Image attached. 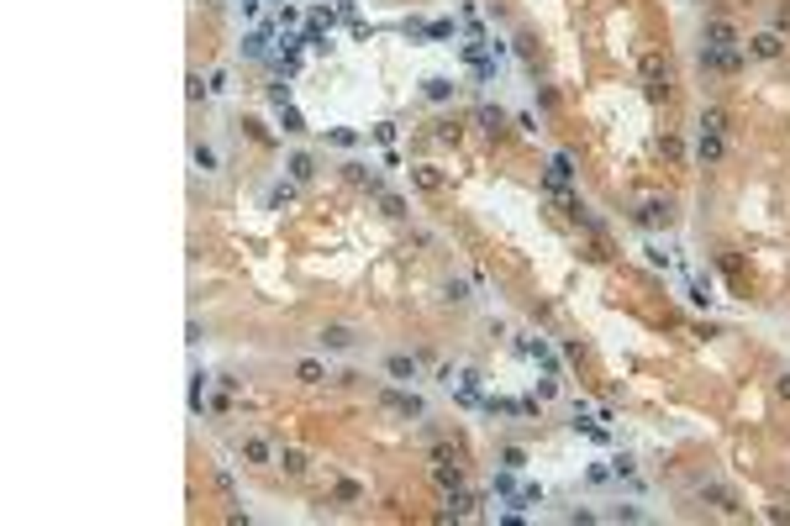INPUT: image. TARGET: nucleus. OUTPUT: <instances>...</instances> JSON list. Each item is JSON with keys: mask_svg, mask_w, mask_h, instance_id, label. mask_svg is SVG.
Returning <instances> with one entry per match:
<instances>
[{"mask_svg": "<svg viewBox=\"0 0 790 526\" xmlns=\"http://www.w3.org/2000/svg\"><path fill=\"white\" fill-rule=\"evenodd\" d=\"M569 179H574V164H569V153H558L553 164H548V190H553V195H564V190H569Z\"/></svg>", "mask_w": 790, "mask_h": 526, "instance_id": "obj_5", "label": "nucleus"}, {"mask_svg": "<svg viewBox=\"0 0 790 526\" xmlns=\"http://www.w3.org/2000/svg\"><path fill=\"white\" fill-rule=\"evenodd\" d=\"M701 132H717V137H727V111H701Z\"/></svg>", "mask_w": 790, "mask_h": 526, "instance_id": "obj_11", "label": "nucleus"}, {"mask_svg": "<svg viewBox=\"0 0 790 526\" xmlns=\"http://www.w3.org/2000/svg\"><path fill=\"white\" fill-rule=\"evenodd\" d=\"M459 479H464V474H459V463H453V468H448V463H437V484H443V490H459Z\"/></svg>", "mask_w": 790, "mask_h": 526, "instance_id": "obj_15", "label": "nucleus"}, {"mask_svg": "<svg viewBox=\"0 0 790 526\" xmlns=\"http://www.w3.org/2000/svg\"><path fill=\"white\" fill-rule=\"evenodd\" d=\"M701 69L706 74H738L743 69V53L738 48H701Z\"/></svg>", "mask_w": 790, "mask_h": 526, "instance_id": "obj_1", "label": "nucleus"}, {"mask_svg": "<svg viewBox=\"0 0 790 526\" xmlns=\"http://www.w3.org/2000/svg\"><path fill=\"white\" fill-rule=\"evenodd\" d=\"M638 69H643V79H648V85L659 90V95H669V63L659 58V53H643V63H638Z\"/></svg>", "mask_w": 790, "mask_h": 526, "instance_id": "obj_2", "label": "nucleus"}, {"mask_svg": "<svg viewBox=\"0 0 790 526\" xmlns=\"http://www.w3.org/2000/svg\"><path fill=\"white\" fill-rule=\"evenodd\" d=\"M243 53H248V58H264V53H269V32H264V26H253V32L243 37Z\"/></svg>", "mask_w": 790, "mask_h": 526, "instance_id": "obj_8", "label": "nucleus"}, {"mask_svg": "<svg viewBox=\"0 0 790 526\" xmlns=\"http://www.w3.org/2000/svg\"><path fill=\"white\" fill-rule=\"evenodd\" d=\"M448 95H453L448 79H427V100H448Z\"/></svg>", "mask_w": 790, "mask_h": 526, "instance_id": "obj_17", "label": "nucleus"}, {"mask_svg": "<svg viewBox=\"0 0 790 526\" xmlns=\"http://www.w3.org/2000/svg\"><path fill=\"white\" fill-rule=\"evenodd\" d=\"M353 342H358V337L348 332V327H327V332H321V347H332V353H348Z\"/></svg>", "mask_w": 790, "mask_h": 526, "instance_id": "obj_7", "label": "nucleus"}, {"mask_svg": "<svg viewBox=\"0 0 790 526\" xmlns=\"http://www.w3.org/2000/svg\"><path fill=\"white\" fill-rule=\"evenodd\" d=\"M380 400H385L390 411H400V416H422V400L406 395V389H380Z\"/></svg>", "mask_w": 790, "mask_h": 526, "instance_id": "obj_6", "label": "nucleus"}, {"mask_svg": "<svg viewBox=\"0 0 790 526\" xmlns=\"http://www.w3.org/2000/svg\"><path fill=\"white\" fill-rule=\"evenodd\" d=\"M695 153H701V164L712 169V164H722V153H727V137H717V132H701V137H695Z\"/></svg>", "mask_w": 790, "mask_h": 526, "instance_id": "obj_4", "label": "nucleus"}, {"mask_svg": "<svg viewBox=\"0 0 790 526\" xmlns=\"http://www.w3.org/2000/svg\"><path fill=\"white\" fill-rule=\"evenodd\" d=\"M296 374H301V384H321V379H327V369H321L316 358H301V363H296Z\"/></svg>", "mask_w": 790, "mask_h": 526, "instance_id": "obj_12", "label": "nucleus"}, {"mask_svg": "<svg viewBox=\"0 0 790 526\" xmlns=\"http://www.w3.org/2000/svg\"><path fill=\"white\" fill-rule=\"evenodd\" d=\"M269 100L274 105H290V85H269Z\"/></svg>", "mask_w": 790, "mask_h": 526, "instance_id": "obj_21", "label": "nucleus"}, {"mask_svg": "<svg viewBox=\"0 0 790 526\" xmlns=\"http://www.w3.org/2000/svg\"><path fill=\"white\" fill-rule=\"evenodd\" d=\"M290 179H311V158H306V153L290 158Z\"/></svg>", "mask_w": 790, "mask_h": 526, "instance_id": "obj_18", "label": "nucleus"}, {"mask_svg": "<svg viewBox=\"0 0 790 526\" xmlns=\"http://www.w3.org/2000/svg\"><path fill=\"white\" fill-rule=\"evenodd\" d=\"M358 495H364V490H358L353 479H338V500H358Z\"/></svg>", "mask_w": 790, "mask_h": 526, "instance_id": "obj_19", "label": "nucleus"}, {"mask_svg": "<svg viewBox=\"0 0 790 526\" xmlns=\"http://www.w3.org/2000/svg\"><path fill=\"white\" fill-rule=\"evenodd\" d=\"M780 395H790V379H785V384H780Z\"/></svg>", "mask_w": 790, "mask_h": 526, "instance_id": "obj_22", "label": "nucleus"}, {"mask_svg": "<svg viewBox=\"0 0 790 526\" xmlns=\"http://www.w3.org/2000/svg\"><path fill=\"white\" fill-rule=\"evenodd\" d=\"M469 510H474V500H469L464 490H453V495H448V516H469Z\"/></svg>", "mask_w": 790, "mask_h": 526, "instance_id": "obj_13", "label": "nucleus"}, {"mask_svg": "<svg viewBox=\"0 0 790 526\" xmlns=\"http://www.w3.org/2000/svg\"><path fill=\"white\" fill-rule=\"evenodd\" d=\"M243 458H248V463H269V442H264V437H243Z\"/></svg>", "mask_w": 790, "mask_h": 526, "instance_id": "obj_10", "label": "nucleus"}, {"mask_svg": "<svg viewBox=\"0 0 790 526\" xmlns=\"http://www.w3.org/2000/svg\"><path fill=\"white\" fill-rule=\"evenodd\" d=\"M501 463H506V468H511V474H516V468L527 463V458H521V448H506V453H501Z\"/></svg>", "mask_w": 790, "mask_h": 526, "instance_id": "obj_20", "label": "nucleus"}, {"mask_svg": "<svg viewBox=\"0 0 790 526\" xmlns=\"http://www.w3.org/2000/svg\"><path fill=\"white\" fill-rule=\"evenodd\" d=\"M738 26L732 21H706V48H738Z\"/></svg>", "mask_w": 790, "mask_h": 526, "instance_id": "obj_3", "label": "nucleus"}, {"mask_svg": "<svg viewBox=\"0 0 790 526\" xmlns=\"http://www.w3.org/2000/svg\"><path fill=\"white\" fill-rule=\"evenodd\" d=\"M754 53H759V58H774V53H780V37H774V32L754 37Z\"/></svg>", "mask_w": 790, "mask_h": 526, "instance_id": "obj_14", "label": "nucleus"}, {"mask_svg": "<svg viewBox=\"0 0 790 526\" xmlns=\"http://www.w3.org/2000/svg\"><path fill=\"white\" fill-rule=\"evenodd\" d=\"M385 369H390V379H417V358H406V353H395Z\"/></svg>", "mask_w": 790, "mask_h": 526, "instance_id": "obj_9", "label": "nucleus"}, {"mask_svg": "<svg viewBox=\"0 0 790 526\" xmlns=\"http://www.w3.org/2000/svg\"><path fill=\"white\" fill-rule=\"evenodd\" d=\"M279 121H285V132H306V121H301L296 105H279Z\"/></svg>", "mask_w": 790, "mask_h": 526, "instance_id": "obj_16", "label": "nucleus"}]
</instances>
